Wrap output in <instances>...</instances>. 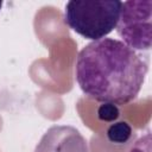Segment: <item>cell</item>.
Segmentation results:
<instances>
[{
	"instance_id": "cell-1",
	"label": "cell",
	"mask_w": 152,
	"mask_h": 152,
	"mask_svg": "<svg viewBox=\"0 0 152 152\" xmlns=\"http://www.w3.org/2000/svg\"><path fill=\"white\" fill-rule=\"evenodd\" d=\"M148 63L124 42L102 38L86 45L77 55L75 78L90 99L112 104H126L139 94Z\"/></svg>"
},
{
	"instance_id": "cell-2",
	"label": "cell",
	"mask_w": 152,
	"mask_h": 152,
	"mask_svg": "<svg viewBox=\"0 0 152 152\" xmlns=\"http://www.w3.org/2000/svg\"><path fill=\"white\" fill-rule=\"evenodd\" d=\"M121 6L119 0H71L65 5L64 23L83 38L99 40L116 27Z\"/></svg>"
},
{
	"instance_id": "cell-3",
	"label": "cell",
	"mask_w": 152,
	"mask_h": 152,
	"mask_svg": "<svg viewBox=\"0 0 152 152\" xmlns=\"http://www.w3.org/2000/svg\"><path fill=\"white\" fill-rule=\"evenodd\" d=\"M152 1L129 0L122 2L119 21L116 25L118 34L131 49L148 50L152 39Z\"/></svg>"
},
{
	"instance_id": "cell-4",
	"label": "cell",
	"mask_w": 152,
	"mask_h": 152,
	"mask_svg": "<svg viewBox=\"0 0 152 152\" xmlns=\"http://www.w3.org/2000/svg\"><path fill=\"white\" fill-rule=\"evenodd\" d=\"M33 152H88V144L75 127L56 125L44 133Z\"/></svg>"
},
{
	"instance_id": "cell-5",
	"label": "cell",
	"mask_w": 152,
	"mask_h": 152,
	"mask_svg": "<svg viewBox=\"0 0 152 152\" xmlns=\"http://www.w3.org/2000/svg\"><path fill=\"white\" fill-rule=\"evenodd\" d=\"M131 137H132V128L125 121L113 124L107 131L108 140L114 144H125L129 140Z\"/></svg>"
},
{
	"instance_id": "cell-6",
	"label": "cell",
	"mask_w": 152,
	"mask_h": 152,
	"mask_svg": "<svg viewBox=\"0 0 152 152\" xmlns=\"http://www.w3.org/2000/svg\"><path fill=\"white\" fill-rule=\"evenodd\" d=\"M97 116L103 121H113L119 116V109L115 104L102 103L97 109Z\"/></svg>"
},
{
	"instance_id": "cell-7",
	"label": "cell",
	"mask_w": 152,
	"mask_h": 152,
	"mask_svg": "<svg viewBox=\"0 0 152 152\" xmlns=\"http://www.w3.org/2000/svg\"><path fill=\"white\" fill-rule=\"evenodd\" d=\"M1 7H2V1H0V10H1Z\"/></svg>"
}]
</instances>
